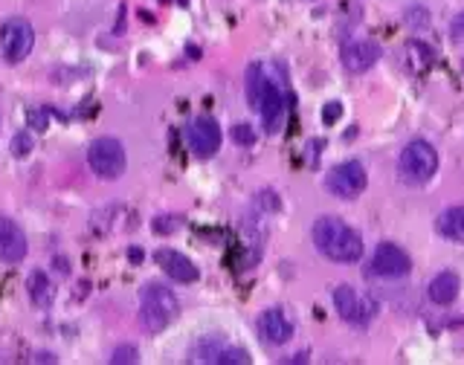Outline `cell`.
Listing matches in <instances>:
<instances>
[{"label":"cell","mask_w":464,"mask_h":365,"mask_svg":"<svg viewBox=\"0 0 464 365\" xmlns=\"http://www.w3.org/2000/svg\"><path fill=\"white\" fill-rule=\"evenodd\" d=\"M314 244L325 258L336 264H354L363 258V238L334 215H322L314 223Z\"/></svg>","instance_id":"obj_1"},{"label":"cell","mask_w":464,"mask_h":365,"mask_svg":"<svg viewBox=\"0 0 464 365\" xmlns=\"http://www.w3.org/2000/svg\"><path fill=\"white\" fill-rule=\"evenodd\" d=\"M177 313H180V302L168 287L157 282L143 287V293H139V319H143L145 331L151 333L165 331L177 319Z\"/></svg>","instance_id":"obj_2"},{"label":"cell","mask_w":464,"mask_h":365,"mask_svg":"<svg viewBox=\"0 0 464 365\" xmlns=\"http://www.w3.org/2000/svg\"><path fill=\"white\" fill-rule=\"evenodd\" d=\"M438 171V151L424 139H415L401 151L398 160V177L406 186H424Z\"/></svg>","instance_id":"obj_3"},{"label":"cell","mask_w":464,"mask_h":365,"mask_svg":"<svg viewBox=\"0 0 464 365\" xmlns=\"http://www.w3.org/2000/svg\"><path fill=\"white\" fill-rule=\"evenodd\" d=\"M88 165L96 177L102 180H119L125 174V165H128V157H125V148L119 139L114 136H99L93 139L88 148Z\"/></svg>","instance_id":"obj_4"},{"label":"cell","mask_w":464,"mask_h":365,"mask_svg":"<svg viewBox=\"0 0 464 365\" xmlns=\"http://www.w3.org/2000/svg\"><path fill=\"white\" fill-rule=\"evenodd\" d=\"M35 30L26 18H9L0 26V52L9 64H21L26 55L32 52Z\"/></svg>","instance_id":"obj_5"},{"label":"cell","mask_w":464,"mask_h":365,"mask_svg":"<svg viewBox=\"0 0 464 365\" xmlns=\"http://www.w3.org/2000/svg\"><path fill=\"white\" fill-rule=\"evenodd\" d=\"M365 182H369V177H365V168L357 163V160H348V163H340L334 165L328 177H325V186L328 191L334 194V198H343V200H354L363 194Z\"/></svg>","instance_id":"obj_6"},{"label":"cell","mask_w":464,"mask_h":365,"mask_svg":"<svg viewBox=\"0 0 464 365\" xmlns=\"http://www.w3.org/2000/svg\"><path fill=\"white\" fill-rule=\"evenodd\" d=\"M334 307L345 322H351V325H369L372 316L377 313V304L372 299H365V296L360 299L357 290L351 284L334 287Z\"/></svg>","instance_id":"obj_7"},{"label":"cell","mask_w":464,"mask_h":365,"mask_svg":"<svg viewBox=\"0 0 464 365\" xmlns=\"http://www.w3.org/2000/svg\"><path fill=\"white\" fill-rule=\"evenodd\" d=\"M412 270V261L410 255L398 247V244H377L372 264H369V273L372 275H381V278H403L410 275Z\"/></svg>","instance_id":"obj_8"},{"label":"cell","mask_w":464,"mask_h":365,"mask_svg":"<svg viewBox=\"0 0 464 365\" xmlns=\"http://www.w3.org/2000/svg\"><path fill=\"white\" fill-rule=\"evenodd\" d=\"M186 139H189V148H192L194 157L209 160V157H215V151L221 148V128H218L215 119L201 116L189 125Z\"/></svg>","instance_id":"obj_9"},{"label":"cell","mask_w":464,"mask_h":365,"mask_svg":"<svg viewBox=\"0 0 464 365\" xmlns=\"http://www.w3.org/2000/svg\"><path fill=\"white\" fill-rule=\"evenodd\" d=\"M288 99H290V96H285L282 90H279V84H276L273 79L267 81L264 96H261V102H259V114H261V119H264V131H267V134H279V131H282Z\"/></svg>","instance_id":"obj_10"},{"label":"cell","mask_w":464,"mask_h":365,"mask_svg":"<svg viewBox=\"0 0 464 365\" xmlns=\"http://www.w3.org/2000/svg\"><path fill=\"white\" fill-rule=\"evenodd\" d=\"M154 261H157L163 267V273L177 284H192V282H198V278H201L198 267H194L177 249H157V252H154Z\"/></svg>","instance_id":"obj_11"},{"label":"cell","mask_w":464,"mask_h":365,"mask_svg":"<svg viewBox=\"0 0 464 365\" xmlns=\"http://www.w3.org/2000/svg\"><path fill=\"white\" fill-rule=\"evenodd\" d=\"M30 244H26V235L12 218H0V261L6 264H18L26 258Z\"/></svg>","instance_id":"obj_12"},{"label":"cell","mask_w":464,"mask_h":365,"mask_svg":"<svg viewBox=\"0 0 464 365\" xmlns=\"http://www.w3.org/2000/svg\"><path fill=\"white\" fill-rule=\"evenodd\" d=\"M259 333H261L264 342L285 345V342H290V336H293V322L285 316V311L270 307V311H264L259 316Z\"/></svg>","instance_id":"obj_13"},{"label":"cell","mask_w":464,"mask_h":365,"mask_svg":"<svg viewBox=\"0 0 464 365\" xmlns=\"http://www.w3.org/2000/svg\"><path fill=\"white\" fill-rule=\"evenodd\" d=\"M377 59H381V47L374 41H354L343 50V67L348 73H365L377 64Z\"/></svg>","instance_id":"obj_14"},{"label":"cell","mask_w":464,"mask_h":365,"mask_svg":"<svg viewBox=\"0 0 464 365\" xmlns=\"http://www.w3.org/2000/svg\"><path fill=\"white\" fill-rule=\"evenodd\" d=\"M458 287H461L458 275L450 273V270H444V273H438V275H435L432 282H430L427 293H430V299H432L435 304H453L456 296H458Z\"/></svg>","instance_id":"obj_15"},{"label":"cell","mask_w":464,"mask_h":365,"mask_svg":"<svg viewBox=\"0 0 464 365\" xmlns=\"http://www.w3.org/2000/svg\"><path fill=\"white\" fill-rule=\"evenodd\" d=\"M26 293H30V299L35 307H50L52 299H55V287L47 278L44 270H32L30 278H26Z\"/></svg>","instance_id":"obj_16"},{"label":"cell","mask_w":464,"mask_h":365,"mask_svg":"<svg viewBox=\"0 0 464 365\" xmlns=\"http://www.w3.org/2000/svg\"><path fill=\"white\" fill-rule=\"evenodd\" d=\"M435 227H438V232L447 241L464 247V206H453V209H447V212H441Z\"/></svg>","instance_id":"obj_17"},{"label":"cell","mask_w":464,"mask_h":365,"mask_svg":"<svg viewBox=\"0 0 464 365\" xmlns=\"http://www.w3.org/2000/svg\"><path fill=\"white\" fill-rule=\"evenodd\" d=\"M267 81H270V76H267L264 64L252 61V64L247 67V76H244V90H247V102H250V107H256V110H259V102H261V96H264Z\"/></svg>","instance_id":"obj_18"},{"label":"cell","mask_w":464,"mask_h":365,"mask_svg":"<svg viewBox=\"0 0 464 365\" xmlns=\"http://www.w3.org/2000/svg\"><path fill=\"white\" fill-rule=\"evenodd\" d=\"M215 362H221V365H230V362L247 365V362H250V354H247L244 348H221V354L215 357Z\"/></svg>","instance_id":"obj_19"},{"label":"cell","mask_w":464,"mask_h":365,"mask_svg":"<svg viewBox=\"0 0 464 365\" xmlns=\"http://www.w3.org/2000/svg\"><path fill=\"white\" fill-rule=\"evenodd\" d=\"M114 365H131V362H139V351L134 345H119L114 351V357H110Z\"/></svg>","instance_id":"obj_20"},{"label":"cell","mask_w":464,"mask_h":365,"mask_svg":"<svg viewBox=\"0 0 464 365\" xmlns=\"http://www.w3.org/2000/svg\"><path fill=\"white\" fill-rule=\"evenodd\" d=\"M232 139L238 145H252L256 143V131H252V125L238 122V125H232Z\"/></svg>","instance_id":"obj_21"},{"label":"cell","mask_w":464,"mask_h":365,"mask_svg":"<svg viewBox=\"0 0 464 365\" xmlns=\"http://www.w3.org/2000/svg\"><path fill=\"white\" fill-rule=\"evenodd\" d=\"M30 151H32V136L30 134H15L12 136V154L15 157H30Z\"/></svg>","instance_id":"obj_22"},{"label":"cell","mask_w":464,"mask_h":365,"mask_svg":"<svg viewBox=\"0 0 464 365\" xmlns=\"http://www.w3.org/2000/svg\"><path fill=\"white\" fill-rule=\"evenodd\" d=\"M340 116H343V105L340 102H328L325 107H322V122H325V125H334Z\"/></svg>","instance_id":"obj_23"},{"label":"cell","mask_w":464,"mask_h":365,"mask_svg":"<svg viewBox=\"0 0 464 365\" xmlns=\"http://www.w3.org/2000/svg\"><path fill=\"white\" fill-rule=\"evenodd\" d=\"M47 110H38V107H32L30 110V125H32V131H47Z\"/></svg>","instance_id":"obj_24"},{"label":"cell","mask_w":464,"mask_h":365,"mask_svg":"<svg viewBox=\"0 0 464 365\" xmlns=\"http://www.w3.org/2000/svg\"><path fill=\"white\" fill-rule=\"evenodd\" d=\"M174 227H180V218H174V215H165L163 220L160 218L154 220V232H172Z\"/></svg>","instance_id":"obj_25"},{"label":"cell","mask_w":464,"mask_h":365,"mask_svg":"<svg viewBox=\"0 0 464 365\" xmlns=\"http://www.w3.org/2000/svg\"><path fill=\"white\" fill-rule=\"evenodd\" d=\"M450 35H453V41H464V12H458L450 23Z\"/></svg>","instance_id":"obj_26"},{"label":"cell","mask_w":464,"mask_h":365,"mask_svg":"<svg viewBox=\"0 0 464 365\" xmlns=\"http://www.w3.org/2000/svg\"><path fill=\"white\" fill-rule=\"evenodd\" d=\"M128 258H131V261H143V249H137V247L128 249Z\"/></svg>","instance_id":"obj_27"},{"label":"cell","mask_w":464,"mask_h":365,"mask_svg":"<svg viewBox=\"0 0 464 365\" xmlns=\"http://www.w3.org/2000/svg\"><path fill=\"white\" fill-rule=\"evenodd\" d=\"M38 359H41V362H55V357H52V354H38Z\"/></svg>","instance_id":"obj_28"}]
</instances>
